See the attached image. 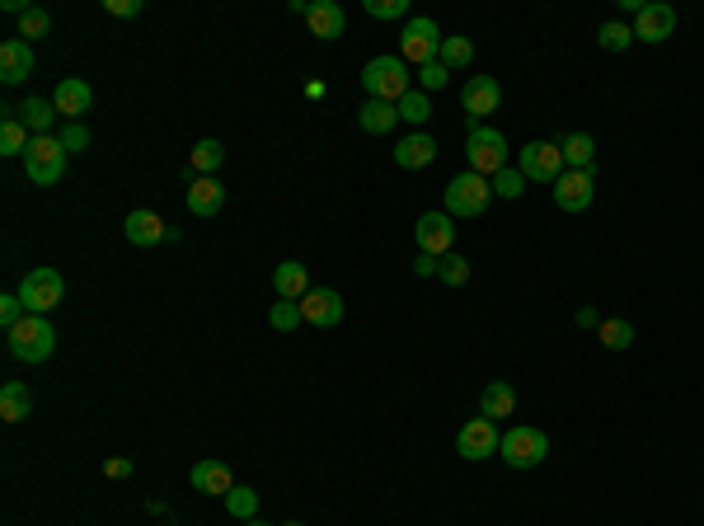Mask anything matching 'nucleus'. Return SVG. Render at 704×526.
Returning <instances> with one entry per match:
<instances>
[{
    "label": "nucleus",
    "instance_id": "nucleus-38",
    "mask_svg": "<svg viewBox=\"0 0 704 526\" xmlns=\"http://www.w3.org/2000/svg\"><path fill=\"white\" fill-rule=\"evenodd\" d=\"M52 33V15L47 10H38V5H29L24 15H19V38L24 43H33V38H47Z\"/></svg>",
    "mask_w": 704,
    "mask_h": 526
},
{
    "label": "nucleus",
    "instance_id": "nucleus-9",
    "mask_svg": "<svg viewBox=\"0 0 704 526\" xmlns=\"http://www.w3.org/2000/svg\"><path fill=\"white\" fill-rule=\"evenodd\" d=\"M517 170L526 174V179H536V184H554L568 165H564V155H559L554 141H526L517 151Z\"/></svg>",
    "mask_w": 704,
    "mask_h": 526
},
{
    "label": "nucleus",
    "instance_id": "nucleus-8",
    "mask_svg": "<svg viewBox=\"0 0 704 526\" xmlns=\"http://www.w3.org/2000/svg\"><path fill=\"white\" fill-rule=\"evenodd\" d=\"M498 456H503L512 470H536V465L550 456V437H545V428H526V423H517L512 433H503Z\"/></svg>",
    "mask_w": 704,
    "mask_h": 526
},
{
    "label": "nucleus",
    "instance_id": "nucleus-2",
    "mask_svg": "<svg viewBox=\"0 0 704 526\" xmlns=\"http://www.w3.org/2000/svg\"><path fill=\"white\" fill-rule=\"evenodd\" d=\"M5 348H10V357L15 362H29V367H38V362H47L52 357V348H57V329H52V320L47 315H24L10 334H5Z\"/></svg>",
    "mask_w": 704,
    "mask_h": 526
},
{
    "label": "nucleus",
    "instance_id": "nucleus-3",
    "mask_svg": "<svg viewBox=\"0 0 704 526\" xmlns=\"http://www.w3.org/2000/svg\"><path fill=\"white\" fill-rule=\"evenodd\" d=\"M465 160H470V170L484 174V179H493L498 170H507V137L498 132V127H484V123H470L465 118Z\"/></svg>",
    "mask_w": 704,
    "mask_h": 526
},
{
    "label": "nucleus",
    "instance_id": "nucleus-12",
    "mask_svg": "<svg viewBox=\"0 0 704 526\" xmlns=\"http://www.w3.org/2000/svg\"><path fill=\"white\" fill-rule=\"evenodd\" d=\"M592 193H597V184H592V174H582V170H564L554 179V207L568 212V217L587 212V207H592Z\"/></svg>",
    "mask_w": 704,
    "mask_h": 526
},
{
    "label": "nucleus",
    "instance_id": "nucleus-6",
    "mask_svg": "<svg viewBox=\"0 0 704 526\" xmlns=\"http://www.w3.org/2000/svg\"><path fill=\"white\" fill-rule=\"evenodd\" d=\"M399 57L409 66H428L442 57V29H437V19L428 15H414L399 33Z\"/></svg>",
    "mask_w": 704,
    "mask_h": 526
},
{
    "label": "nucleus",
    "instance_id": "nucleus-5",
    "mask_svg": "<svg viewBox=\"0 0 704 526\" xmlns=\"http://www.w3.org/2000/svg\"><path fill=\"white\" fill-rule=\"evenodd\" d=\"M24 170L38 188H52L66 179V146L62 137H33L29 151H24Z\"/></svg>",
    "mask_w": 704,
    "mask_h": 526
},
{
    "label": "nucleus",
    "instance_id": "nucleus-30",
    "mask_svg": "<svg viewBox=\"0 0 704 526\" xmlns=\"http://www.w3.org/2000/svg\"><path fill=\"white\" fill-rule=\"evenodd\" d=\"M597 339H601V348H611V353H629V343H634V325H629L625 315H611V320H601Z\"/></svg>",
    "mask_w": 704,
    "mask_h": 526
},
{
    "label": "nucleus",
    "instance_id": "nucleus-41",
    "mask_svg": "<svg viewBox=\"0 0 704 526\" xmlns=\"http://www.w3.org/2000/svg\"><path fill=\"white\" fill-rule=\"evenodd\" d=\"M446 80H451V71H446L442 62H428V66H418V85H423V94H432V90H446Z\"/></svg>",
    "mask_w": 704,
    "mask_h": 526
},
{
    "label": "nucleus",
    "instance_id": "nucleus-26",
    "mask_svg": "<svg viewBox=\"0 0 704 526\" xmlns=\"http://www.w3.org/2000/svg\"><path fill=\"white\" fill-rule=\"evenodd\" d=\"M123 231H127V240L137 249H146V245H160L169 235V226L155 212H127V221H123Z\"/></svg>",
    "mask_w": 704,
    "mask_h": 526
},
{
    "label": "nucleus",
    "instance_id": "nucleus-19",
    "mask_svg": "<svg viewBox=\"0 0 704 526\" xmlns=\"http://www.w3.org/2000/svg\"><path fill=\"white\" fill-rule=\"evenodd\" d=\"M432 160H437V141L428 132H409V137L395 146V165L399 170H428Z\"/></svg>",
    "mask_w": 704,
    "mask_h": 526
},
{
    "label": "nucleus",
    "instance_id": "nucleus-1",
    "mask_svg": "<svg viewBox=\"0 0 704 526\" xmlns=\"http://www.w3.org/2000/svg\"><path fill=\"white\" fill-rule=\"evenodd\" d=\"M362 90H367V99H385V104H399L404 94L414 90V85H409V62H404L399 52L371 57V62L362 66Z\"/></svg>",
    "mask_w": 704,
    "mask_h": 526
},
{
    "label": "nucleus",
    "instance_id": "nucleus-25",
    "mask_svg": "<svg viewBox=\"0 0 704 526\" xmlns=\"http://www.w3.org/2000/svg\"><path fill=\"white\" fill-rule=\"evenodd\" d=\"M357 123L367 137H385V132H395L399 127V109L395 104H385V99H367L362 109H357Z\"/></svg>",
    "mask_w": 704,
    "mask_h": 526
},
{
    "label": "nucleus",
    "instance_id": "nucleus-13",
    "mask_svg": "<svg viewBox=\"0 0 704 526\" xmlns=\"http://www.w3.org/2000/svg\"><path fill=\"white\" fill-rule=\"evenodd\" d=\"M498 104H503V85H498L493 76H470V80H465V90H460V109L470 113V123H484Z\"/></svg>",
    "mask_w": 704,
    "mask_h": 526
},
{
    "label": "nucleus",
    "instance_id": "nucleus-39",
    "mask_svg": "<svg viewBox=\"0 0 704 526\" xmlns=\"http://www.w3.org/2000/svg\"><path fill=\"white\" fill-rule=\"evenodd\" d=\"M489 184H493V198H521V193H526V174H521L517 165H507V170L493 174Z\"/></svg>",
    "mask_w": 704,
    "mask_h": 526
},
{
    "label": "nucleus",
    "instance_id": "nucleus-46",
    "mask_svg": "<svg viewBox=\"0 0 704 526\" xmlns=\"http://www.w3.org/2000/svg\"><path fill=\"white\" fill-rule=\"evenodd\" d=\"M414 273H418V278H437V259H432V254H418Z\"/></svg>",
    "mask_w": 704,
    "mask_h": 526
},
{
    "label": "nucleus",
    "instance_id": "nucleus-36",
    "mask_svg": "<svg viewBox=\"0 0 704 526\" xmlns=\"http://www.w3.org/2000/svg\"><path fill=\"white\" fill-rule=\"evenodd\" d=\"M268 325L277 329V334H291V329L306 325V315H301V301H273V310H268Z\"/></svg>",
    "mask_w": 704,
    "mask_h": 526
},
{
    "label": "nucleus",
    "instance_id": "nucleus-33",
    "mask_svg": "<svg viewBox=\"0 0 704 526\" xmlns=\"http://www.w3.org/2000/svg\"><path fill=\"white\" fill-rule=\"evenodd\" d=\"M29 141H33V132L19 123L15 113L0 123V155H24V151H29Z\"/></svg>",
    "mask_w": 704,
    "mask_h": 526
},
{
    "label": "nucleus",
    "instance_id": "nucleus-49",
    "mask_svg": "<svg viewBox=\"0 0 704 526\" xmlns=\"http://www.w3.org/2000/svg\"><path fill=\"white\" fill-rule=\"evenodd\" d=\"M282 526H306V522H282Z\"/></svg>",
    "mask_w": 704,
    "mask_h": 526
},
{
    "label": "nucleus",
    "instance_id": "nucleus-14",
    "mask_svg": "<svg viewBox=\"0 0 704 526\" xmlns=\"http://www.w3.org/2000/svg\"><path fill=\"white\" fill-rule=\"evenodd\" d=\"M676 33V10L662 0H648L643 15L634 19V43H667Z\"/></svg>",
    "mask_w": 704,
    "mask_h": 526
},
{
    "label": "nucleus",
    "instance_id": "nucleus-48",
    "mask_svg": "<svg viewBox=\"0 0 704 526\" xmlns=\"http://www.w3.org/2000/svg\"><path fill=\"white\" fill-rule=\"evenodd\" d=\"M245 526H268V522H259V517H254V522H245Z\"/></svg>",
    "mask_w": 704,
    "mask_h": 526
},
{
    "label": "nucleus",
    "instance_id": "nucleus-23",
    "mask_svg": "<svg viewBox=\"0 0 704 526\" xmlns=\"http://www.w3.org/2000/svg\"><path fill=\"white\" fill-rule=\"evenodd\" d=\"M479 414L493 418V423L512 418V414H517V390L507 386V381H489V386L479 390Z\"/></svg>",
    "mask_w": 704,
    "mask_h": 526
},
{
    "label": "nucleus",
    "instance_id": "nucleus-18",
    "mask_svg": "<svg viewBox=\"0 0 704 526\" xmlns=\"http://www.w3.org/2000/svg\"><path fill=\"white\" fill-rule=\"evenodd\" d=\"M52 104H57V113H62L66 123H80V113H90V104H94V90L85 85V80L66 76L62 85L52 90Z\"/></svg>",
    "mask_w": 704,
    "mask_h": 526
},
{
    "label": "nucleus",
    "instance_id": "nucleus-42",
    "mask_svg": "<svg viewBox=\"0 0 704 526\" xmlns=\"http://www.w3.org/2000/svg\"><path fill=\"white\" fill-rule=\"evenodd\" d=\"M57 137H62L66 155H80L85 146H90V127H85V123H66L62 132H57Z\"/></svg>",
    "mask_w": 704,
    "mask_h": 526
},
{
    "label": "nucleus",
    "instance_id": "nucleus-47",
    "mask_svg": "<svg viewBox=\"0 0 704 526\" xmlns=\"http://www.w3.org/2000/svg\"><path fill=\"white\" fill-rule=\"evenodd\" d=\"M578 325H582V329H601V315H597L592 306H582V310H578Z\"/></svg>",
    "mask_w": 704,
    "mask_h": 526
},
{
    "label": "nucleus",
    "instance_id": "nucleus-40",
    "mask_svg": "<svg viewBox=\"0 0 704 526\" xmlns=\"http://www.w3.org/2000/svg\"><path fill=\"white\" fill-rule=\"evenodd\" d=\"M362 10H367L371 19H404L409 15V0H362ZM409 24V19H404Z\"/></svg>",
    "mask_w": 704,
    "mask_h": 526
},
{
    "label": "nucleus",
    "instance_id": "nucleus-27",
    "mask_svg": "<svg viewBox=\"0 0 704 526\" xmlns=\"http://www.w3.org/2000/svg\"><path fill=\"white\" fill-rule=\"evenodd\" d=\"M15 118L29 127L33 137H52V123H57V104L52 99H24L15 109Z\"/></svg>",
    "mask_w": 704,
    "mask_h": 526
},
{
    "label": "nucleus",
    "instance_id": "nucleus-15",
    "mask_svg": "<svg viewBox=\"0 0 704 526\" xmlns=\"http://www.w3.org/2000/svg\"><path fill=\"white\" fill-rule=\"evenodd\" d=\"M306 24H310V38L334 43V38H343V29H348V15H343V5H334V0H310Z\"/></svg>",
    "mask_w": 704,
    "mask_h": 526
},
{
    "label": "nucleus",
    "instance_id": "nucleus-10",
    "mask_svg": "<svg viewBox=\"0 0 704 526\" xmlns=\"http://www.w3.org/2000/svg\"><path fill=\"white\" fill-rule=\"evenodd\" d=\"M498 447H503V433H498V423L493 418H470L465 428L456 433V451L465 456V461H489V456H498Z\"/></svg>",
    "mask_w": 704,
    "mask_h": 526
},
{
    "label": "nucleus",
    "instance_id": "nucleus-22",
    "mask_svg": "<svg viewBox=\"0 0 704 526\" xmlns=\"http://www.w3.org/2000/svg\"><path fill=\"white\" fill-rule=\"evenodd\" d=\"M559 155H564L568 170H582V174L597 170V141H592V132H568L559 141Z\"/></svg>",
    "mask_w": 704,
    "mask_h": 526
},
{
    "label": "nucleus",
    "instance_id": "nucleus-31",
    "mask_svg": "<svg viewBox=\"0 0 704 526\" xmlns=\"http://www.w3.org/2000/svg\"><path fill=\"white\" fill-rule=\"evenodd\" d=\"M437 62L446 66V71H465V66L475 62V43L465 38V33H451V38H442V57Z\"/></svg>",
    "mask_w": 704,
    "mask_h": 526
},
{
    "label": "nucleus",
    "instance_id": "nucleus-17",
    "mask_svg": "<svg viewBox=\"0 0 704 526\" xmlns=\"http://www.w3.org/2000/svg\"><path fill=\"white\" fill-rule=\"evenodd\" d=\"M33 76V43L24 38H5L0 43V80L5 85H19V80Z\"/></svg>",
    "mask_w": 704,
    "mask_h": 526
},
{
    "label": "nucleus",
    "instance_id": "nucleus-37",
    "mask_svg": "<svg viewBox=\"0 0 704 526\" xmlns=\"http://www.w3.org/2000/svg\"><path fill=\"white\" fill-rule=\"evenodd\" d=\"M597 43L606 47V52H625V47L634 43V29H629L625 19H606V24L597 29Z\"/></svg>",
    "mask_w": 704,
    "mask_h": 526
},
{
    "label": "nucleus",
    "instance_id": "nucleus-43",
    "mask_svg": "<svg viewBox=\"0 0 704 526\" xmlns=\"http://www.w3.org/2000/svg\"><path fill=\"white\" fill-rule=\"evenodd\" d=\"M24 315H29V310H24L19 292H15V296H0V329H5V334H10V329H15Z\"/></svg>",
    "mask_w": 704,
    "mask_h": 526
},
{
    "label": "nucleus",
    "instance_id": "nucleus-4",
    "mask_svg": "<svg viewBox=\"0 0 704 526\" xmlns=\"http://www.w3.org/2000/svg\"><path fill=\"white\" fill-rule=\"evenodd\" d=\"M489 202H493V184L484 179V174H475V170L456 174V179L446 184V217H451V221H456V217H465V221L484 217V212H489Z\"/></svg>",
    "mask_w": 704,
    "mask_h": 526
},
{
    "label": "nucleus",
    "instance_id": "nucleus-20",
    "mask_svg": "<svg viewBox=\"0 0 704 526\" xmlns=\"http://www.w3.org/2000/svg\"><path fill=\"white\" fill-rule=\"evenodd\" d=\"M221 207H226V188H221V179H193V184H188V212H193V217H216V212H221Z\"/></svg>",
    "mask_w": 704,
    "mask_h": 526
},
{
    "label": "nucleus",
    "instance_id": "nucleus-32",
    "mask_svg": "<svg viewBox=\"0 0 704 526\" xmlns=\"http://www.w3.org/2000/svg\"><path fill=\"white\" fill-rule=\"evenodd\" d=\"M226 512L235 522H254L259 517V489H249V484H235L226 494Z\"/></svg>",
    "mask_w": 704,
    "mask_h": 526
},
{
    "label": "nucleus",
    "instance_id": "nucleus-34",
    "mask_svg": "<svg viewBox=\"0 0 704 526\" xmlns=\"http://www.w3.org/2000/svg\"><path fill=\"white\" fill-rule=\"evenodd\" d=\"M395 109H399V123H414V127H423V123H428V118H432V99H428V94H423V90H409V94H404V99H399V104H395Z\"/></svg>",
    "mask_w": 704,
    "mask_h": 526
},
{
    "label": "nucleus",
    "instance_id": "nucleus-29",
    "mask_svg": "<svg viewBox=\"0 0 704 526\" xmlns=\"http://www.w3.org/2000/svg\"><path fill=\"white\" fill-rule=\"evenodd\" d=\"M29 409H33V395L24 381H5V386H0V418H5V423L29 418Z\"/></svg>",
    "mask_w": 704,
    "mask_h": 526
},
{
    "label": "nucleus",
    "instance_id": "nucleus-28",
    "mask_svg": "<svg viewBox=\"0 0 704 526\" xmlns=\"http://www.w3.org/2000/svg\"><path fill=\"white\" fill-rule=\"evenodd\" d=\"M221 160H226V146L216 137H202L193 151H188V170L198 174V179H212L216 170H221Z\"/></svg>",
    "mask_w": 704,
    "mask_h": 526
},
{
    "label": "nucleus",
    "instance_id": "nucleus-16",
    "mask_svg": "<svg viewBox=\"0 0 704 526\" xmlns=\"http://www.w3.org/2000/svg\"><path fill=\"white\" fill-rule=\"evenodd\" d=\"M301 315H306V325L315 329H334L343 320V296L320 287V292H306L301 296Z\"/></svg>",
    "mask_w": 704,
    "mask_h": 526
},
{
    "label": "nucleus",
    "instance_id": "nucleus-44",
    "mask_svg": "<svg viewBox=\"0 0 704 526\" xmlns=\"http://www.w3.org/2000/svg\"><path fill=\"white\" fill-rule=\"evenodd\" d=\"M141 10H146L141 0H104V15H113V19H132Z\"/></svg>",
    "mask_w": 704,
    "mask_h": 526
},
{
    "label": "nucleus",
    "instance_id": "nucleus-11",
    "mask_svg": "<svg viewBox=\"0 0 704 526\" xmlns=\"http://www.w3.org/2000/svg\"><path fill=\"white\" fill-rule=\"evenodd\" d=\"M414 240H418V254L442 259V254H451V245H456V226H451L446 212H423L414 226Z\"/></svg>",
    "mask_w": 704,
    "mask_h": 526
},
{
    "label": "nucleus",
    "instance_id": "nucleus-7",
    "mask_svg": "<svg viewBox=\"0 0 704 526\" xmlns=\"http://www.w3.org/2000/svg\"><path fill=\"white\" fill-rule=\"evenodd\" d=\"M66 296V278L57 268H29L24 282H19V301L29 315H47V310H57Z\"/></svg>",
    "mask_w": 704,
    "mask_h": 526
},
{
    "label": "nucleus",
    "instance_id": "nucleus-21",
    "mask_svg": "<svg viewBox=\"0 0 704 526\" xmlns=\"http://www.w3.org/2000/svg\"><path fill=\"white\" fill-rule=\"evenodd\" d=\"M193 489L198 494H212V498H226L235 489V475H230L226 461H198L193 465Z\"/></svg>",
    "mask_w": 704,
    "mask_h": 526
},
{
    "label": "nucleus",
    "instance_id": "nucleus-35",
    "mask_svg": "<svg viewBox=\"0 0 704 526\" xmlns=\"http://www.w3.org/2000/svg\"><path fill=\"white\" fill-rule=\"evenodd\" d=\"M437 278H442V287H465V282H470V259L456 254V249L442 254V259H437Z\"/></svg>",
    "mask_w": 704,
    "mask_h": 526
},
{
    "label": "nucleus",
    "instance_id": "nucleus-45",
    "mask_svg": "<svg viewBox=\"0 0 704 526\" xmlns=\"http://www.w3.org/2000/svg\"><path fill=\"white\" fill-rule=\"evenodd\" d=\"M104 475L108 480H127V475H132V461H127V456H113V461H104Z\"/></svg>",
    "mask_w": 704,
    "mask_h": 526
},
{
    "label": "nucleus",
    "instance_id": "nucleus-24",
    "mask_svg": "<svg viewBox=\"0 0 704 526\" xmlns=\"http://www.w3.org/2000/svg\"><path fill=\"white\" fill-rule=\"evenodd\" d=\"M273 292L277 301H301V296L310 292V273H306V263H277V273H273Z\"/></svg>",
    "mask_w": 704,
    "mask_h": 526
}]
</instances>
